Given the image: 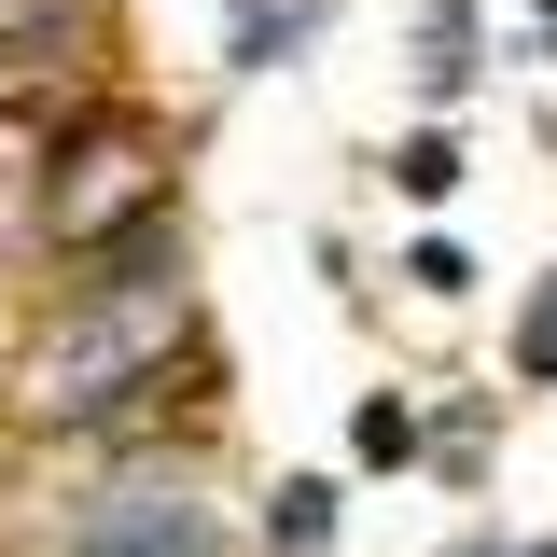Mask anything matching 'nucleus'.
I'll return each mask as SVG.
<instances>
[{
    "label": "nucleus",
    "mask_w": 557,
    "mask_h": 557,
    "mask_svg": "<svg viewBox=\"0 0 557 557\" xmlns=\"http://www.w3.org/2000/svg\"><path fill=\"white\" fill-rule=\"evenodd\" d=\"M153 139L139 126H98V139H70L57 153V182H42V237L57 251H112L126 223H153Z\"/></svg>",
    "instance_id": "1"
},
{
    "label": "nucleus",
    "mask_w": 557,
    "mask_h": 557,
    "mask_svg": "<svg viewBox=\"0 0 557 557\" xmlns=\"http://www.w3.org/2000/svg\"><path fill=\"white\" fill-rule=\"evenodd\" d=\"M70 557H237V544H223V516H209L196 487L126 474V487H98V502L70 516Z\"/></svg>",
    "instance_id": "2"
},
{
    "label": "nucleus",
    "mask_w": 557,
    "mask_h": 557,
    "mask_svg": "<svg viewBox=\"0 0 557 557\" xmlns=\"http://www.w3.org/2000/svg\"><path fill=\"white\" fill-rule=\"evenodd\" d=\"M265 544H278V557L335 544V487H321V474H293V487H278V502H265Z\"/></svg>",
    "instance_id": "3"
},
{
    "label": "nucleus",
    "mask_w": 557,
    "mask_h": 557,
    "mask_svg": "<svg viewBox=\"0 0 557 557\" xmlns=\"http://www.w3.org/2000/svg\"><path fill=\"white\" fill-rule=\"evenodd\" d=\"M391 182H405V196H446V182H460V153H446V139H405V153H391Z\"/></svg>",
    "instance_id": "4"
}]
</instances>
